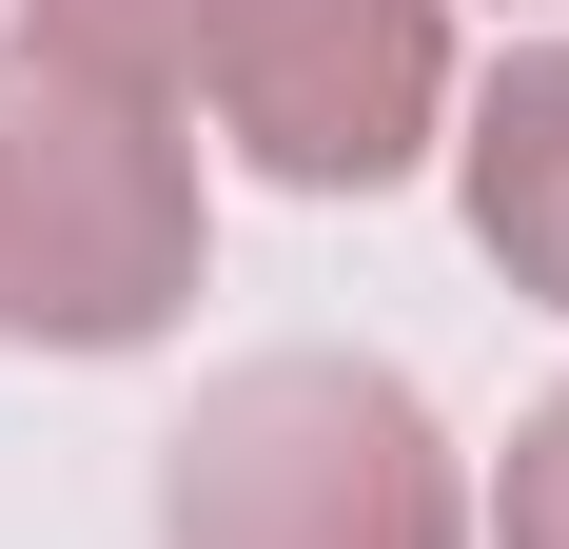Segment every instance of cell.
Segmentation results:
<instances>
[{
	"label": "cell",
	"mask_w": 569,
	"mask_h": 549,
	"mask_svg": "<svg viewBox=\"0 0 569 549\" xmlns=\"http://www.w3.org/2000/svg\"><path fill=\"white\" fill-rule=\"evenodd\" d=\"M471 549H569V373L511 412V451L471 471Z\"/></svg>",
	"instance_id": "6"
},
{
	"label": "cell",
	"mask_w": 569,
	"mask_h": 549,
	"mask_svg": "<svg viewBox=\"0 0 569 549\" xmlns=\"http://www.w3.org/2000/svg\"><path fill=\"white\" fill-rule=\"evenodd\" d=\"M452 217H471V256L511 274L530 315H569V20L511 40L452 99Z\"/></svg>",
	"instance_id": "4"
},
{
	"label": "cell",
	"mask_w": 569,
	"mask_h": 549,
	"mask_svg": "<svg viewBox=\"0 0 569 549\" xmlns=\"http://www.w3.org/2000/svg\"><path fill=\"white\" fill-rule=\"evenodd\" d=\"M0 40L59 59V79H138V99L197 118V40H217V0H0Z\"/></svg>",
	"instance_id": "5"
},
{
	"label": "cell",
	"mask_w": 569,
	"mask_h": 549,
	"mask_svg": "<svg viewBox=\"0 0 569 549\" xmlns=\"http://www.w3.org/2000/svg\"><path fill=\"white\" fill-rule=\"evenodd\" d=\"M530 20H550V0H530Z\"/></svg>",
	"instance_id": "7"
},
{
	"label": "cell",
	"mask_w": 569,
	"mask_h": 549,
	"mask_svg": "<svg viewBox=\"0 0 569 549\" xmlns=\"http://www.w3.org/2000/svg\"><path fill=\"white\" fill-rule=\"evenodd\" d=\"M197 274H217L197 118L0 40V353H158Z\"/></svg>",
	"instance_id": "1"
},
{
	"label": "cell",
	"mask_w": 569,
	"mask_h": 549,
	"mask_svg": "<svg viewBox=\"0 0 569 549\" xmlns=\"http://www.w3.org/2000/svg\"><path fill=\"white\" fill-rule=\"evenodd\" d=\"M452 99H471L452 0H217V40H197L217 158L276 177V197H393V177H432Z\"/></svg>",
	"instance_id": "3"
},
{
	"label": "cell",
	"mask_w": 569,
	"mask_h": 549,
	"mask_svg": "<svg viewBox=\"0 0 569 549\" xmlns=\"http://www.w3.org/2000/svg\"><path fill=\"white\" fill-rule=\"evenodd\" d=\"M158 549H471V451L393 353H236L158 451Z\"/></svg>",
	"instance_id": "2"
}]
</instances>
